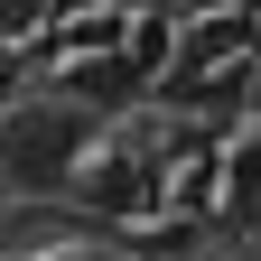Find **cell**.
Segmentation results:
<instances>
[{
  "instance_id": "obj_1",
  "label": "cell",
  "mask_w": 261,
  "mask_h": 261,
  "mask_svg": "<svg viewBox=\"0 0 261 261\" xmlns=\"http://www.w3.org/2000/svg\"><path fill=\"white\" fill-rule=\"evenodd\" d=\"M93 140H103V121L75 93H10L0 103V187L10 196H65Z\"/></svg>"
},
{
  "instance_id": "obj_2",
  "label": "cell",
  "mask_w": 261,
  "mask_h": 261,
  "mask_svg": "<svg viewBox=\"0 0 261 261\" xmlns=\"http://www.w3.org/2000/svg\"><path fill=\"white\" fill-rule=\"evenodd\" d=\"M65 196H93V205H103L112 224H140V215H149V168H140L130 149H112V140H93V149H84V168H75V187H65Z\"/></svg>"
},
{
  "instance_id": "obj_5",
  "label": "cell",
  "mask_w": 261,
  "mask_h": 261,
  "mask_svg": "<svg viewBox=\"0 0 261 261\" xmlns=\"http://www.w3.org/2000/svg\"><path fill=\"white\" fill-rule=\"evenodd\" d=\"M56 261H103V252H56Z\"/></svg>"
},
{
  "instance_id": "obj_4",
  "label": "cell",
  "mask_w": 261,
  "mask_h": 261,
  "mask_svg": "<svg viewBox=\"0 0 261 261\" xmlns=\"http://www.w3.org/2000/svg\"><path fill=\"white\" fill-rule=\"evenodd\" d=\"M56 28V0H0V47H28Z\"/></svg>"
},
{
  "instance_id": "obj_3",
  "label": "cell",
  "mask_w": 261,
  "mask_h": 261,
  "mask_svg": "<svg viewBox=\"0 0 261 261\" xmlns=\"http://www.w3.org/2000/svg\"><path fill=\"white\" fill-rule=\"evenodd\" d=\"M140 75H149L140 56H112V47H103V56H75V65H65V93H75L84 112H103V103H130Z\"/></svg>"
}]
</instances>
